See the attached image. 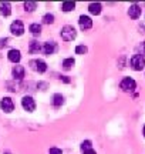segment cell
<instances>
[{
    "label": "cell",
    "mask_w": 145,
    "mask_h": 154,
    "mask_svg": "<svg viewBox=\"0 0 145 154\" xmlns=\"http://www.w3.org/2000/svg\"><path fill=\"white\" fill-rule=\"evenodd\" d=\"M60 36H61V38L64 42H72V40L75 38V36H77V32H75V29L72 27V26L67 24V26H64V27L61 29Z\"/></svg>",
    "instance_id": "1"
},
{
    "label": "cell",
    "mask_w": 145,
    "mask_h": 154,
    "mask_svg": "<svg viewBox=\"0 0 145 154\" xmlns=\"http://www.w3.org/2000/svg\"><path fill=\"white\" fill-rule=\"evenodd\" d=\"M129 64H131V69L135 70V72H141L145 67V59L142 57V54H134L129 60Z\"/></svg>",
    "instance_id": "2"
},
{
    "label": "cell",
    "mask_w": 145,
    "mask_h": 154,
    "mask_svg": "<svg viewBox=\"0 0 145 154\" xmlns=\"http://www.w3.org/2000/svg\"><path fill=\"white\" fill-rule=\"evenodd\" d=\"M120 87L123 88L124 91H134L135 88H137V83L132 77H124L121 84H120Z\"/></svg>",
    "instance_id": "3"
},
{
    "label": "cell",
    "mask_w": 145,
    "mask_h": 154,
    "mask_svg": "<svg viewBox=\"0 0 145 154\" xmlns=\"http://www.w3.org/2000/svg\"><path fill=\"white\" fill-rule=\"evenodd\" d=\"M22 106H23V109L26 111H28V113L36 110V101H34V99L31 96H24L22 99Z\"/></svg>",
    "instance_id": "4"
},
{
    "label": "cell",
    "mask_w": 145,
    "mask_h": 154,
    "mask_svg": "<svg viewBox=\"0 0 145 154\" xmlns=\"http://www.w3.org/2000/svg\"><path fill=\"white\" fill-rule=\"evenodd\" d=\"M10 32L13 36H22L24 33V24H23L22 20H14V22L10 24Z\"/></svg>",
    "instance_id": "5"
},
{
    "label": "cell",
    "mask_w": 145,
    "mask_h": 154,
    "mask_svg": "<svg viewBox=\"0 0 145 154\" xmlns=\"http://www.w3.org/2000/svg\"><path fill=\"white\" fill-rule=\"evenodd\" d=\"M0 109L4 111V113H11L13 109H14V104H13V100L10 97H3L1 101H0Z\"/></svg>",
    "instance_id": "6"
},
{
    "label": "cell",
    "mask_w": 145,
    "mask_h": 154,
    "mask_svg": "<svg viewBox=\"0 0 145 154\" xmlns=\"http://www.w3.org/2000/svg\"><path fill=\"white\" fill-rule=\"evenodd\" d=\"M78 24H80L81 30H90V29L93 27V20H91V17L83 14V16H80V19H78Z\"/></svg>",
    "instance_id": "7"
},
{
    "label": "cell",
    "mask_w": 145,
    "mask_h": 154,
    "mask_svg": "<svg viewBox=\"0 0 145 154\" xmlns=\"http://www.w3.org/2000/svg\"><path fill=\"white\" fill-rule=\"evenodd\" d=\"M7 59H9L11 63H19L20 59H22V53H20V50H16V49L9 50V53H7Z\"/></svg>",
    "instance_id": "8"
},
{
    "label": "cell",
    "mask_w": 145,
    "mask_h": 154,
    "mask_svg": "<svg viewBox=\"0 0 145 154\" xmlns=\"http://www.w3.org/2000/svg\"><path fill=\"white\" fill-rule=\"evenodd\" d=\"M43 51H44L47 56L54 54L57 51V44L54 42H46L44 46H43Z\"/></svg>",
    "instance_id": "9"
},
{
    "label": "cell",
    "mask_w": 145,
    "mask_h": 154,
    "mask_svg": "<svg viewBox=\"0 0 145 154\" xmlns=\"http://www.w3.org/2000/svg\"><path fill=\"white\" fill-rule=\"evenodd\" d=\"M128 14L131 19H134V20H137V19H140L141 16V7L138 5H132V6H129V9H128Z\"/></svg>",
    "instance_id": "10"
},
{
    "label": "cell",
    "mask_w": 145,
    "mask_h": 154,
    "mask_svg": "<svg viewBox=\"0 0 145 154\" xmlns=\"http://www.w3.org/2000/svg\"><path fill=\"white\" fill-rule=\"evenodd\" d=\"M11 76L14 80H22L24 77V67L23 66H16L13 70H11Z\"/></svg>",
    "instance_id": "11"
},
{
    "label": "cell",
    "mask_w": 145,
    "mask_h": 154,
    "mask_svg": "<svg viewBox=\"0 0 145 154\" xmlns=\"http://www.w3.org/2000/svg\"><path fill=\"white\" fill-rule=\"evenodd\" d=\"M101 5L100 3H90L88 5V11L91 13V14H94V16H98L101 13Z\"/></svg>",
    "instance_id": "12"
},
{
    "label": "cell",
    "mask_w": 145,
    "mask_h": 154,
    "mask_svg": "<svg viewBox=\"0 0 145 154\" xmlns=\"http://www.w3.org/2000/svg\"><path fill=\"white\" fill-rule=\"evenodd\" d=\"M10 13H11V9H10V3H1L0 5V14L1 16H10Z\"/></svg>",
    "instance_id": "13"
},
{
    "label": "cell",
    "mask_w": 145,
    "mask_h": 154,
    "mask_svg": "<svg viewBox=\"0 0 145 154\" xmlns=\"http://www.w3.org/2000/svg\"><path fill=\"white\" fill-rule=\"evenodd\" d=\"M33 64H36V70L39 73H44L47 70V64L43 60H36V61H33Z\"/></svg>",
    "instance_id": "14"
},
{
    "label": "cell",
    "mask_w": 145,
    "mask_h": 154,
    "mask_svg": "<svg viewBox=\"0 0 145 154\" xmlns=\"http://www.w3.org/2000/svg\"><path fill=\"white\" fill-rule=\"evenodd\" d=\"M63 103H64V97H63L61 94L57 93L53 96V106H54V107H60Z\"/></svg>",
    "instance_id": "15"
},
{
    "label": "cell",
    "mask_w": 145,
    "mask_h": 154,
    "mask_svg": "<svg viewBox=\"0 0 145 154\" xmlns=\"http://www.w3.org/2000/svg\"><path fill=\"white\" fill-rule=\"evenodd\" d=\"M40 49H41V47H40L39 42H36V40L30 42V47H28V51H30L31 54H34V53H39Z\"/></svg>",
    "instance_id": "16"
},
{
    "label": "cell",
    "mask_w": 145,
    "mask_h": 154,
    "mask_svg": "<svg viewBox=\"0 0 145 154\" xmlns=\"http://www.w3.org/2000/svg\"><path fill=\"white\" fill-rule=\"evenodd\" d=\"M74 9H75V3H74V2H64L61 5L63 11H72Z\"/></svg>",
    "instance_id": "17"
},
{
    "label": "cell",
    "mask_w": 145,
    "mask_h": 154,
    "mask_svg": "<svg viewBox=\"0 0 145 154\" xmlns=\"http://www.w3.org/2000/svg\"><path fill=\"white\" fill-rule=\"evenodd\" d=\"M28 30H30V33L31 34H40L41 33V26H40L39 23H31L30 24V27H28Z\"/></svg>",
    "instance_id": "18"
},
{
    "label": "cell",
    "mask_w": 145,
    "mask_h": 154,
    "mask_svg": "<svg viewBox=\"0 0 145 154\" xmlns=\"http://www.w3.org/2000/svg\"><path fill=\"white\" fill-rule=\"evenodd\" d=\"M75 64V60L72 59V57H68V59H66V60L63 61V67L66 69V70H68V69H71L72 66Z\"/></svg>",
    "instance_id": "19"
},
{
    "label": "cell",
    "mask_w": 145,
    "mask_h": 154,
    "mask_svg": "<svg viewBox=\"0 0 145 154\" xmlns=\"http://www.w3.org/2000/svg\"><path fill=\"white\" fill-rule=\"evenodd\" d=\"M37 9V3H34V2H26L24 3V10L26 11H34Z\"/></svg>",
    "instance_id": "20"
},
{
    "label": "cell",
    "mask_w": 145,
    "mask_h": 154,
    "mask_svg": "<svg viewBox=\"0 0 145 154\" xmlns=\"http://www.w3.org/2000/svg\"><path fill=\"white\" fill-rule=\"evenodd\" d=\"M43 22L46 24H51V23H54V14H51V13H47L43 16Z\"/></svg>",
    "instance_id": "21"
},
{
    "label": "cell",
    "mask_w": 145,
    "mask_h": 154,
    "mask_svg": "<svg viewBox=\"0 0 145 154\" xmlns=\"http://www.w3.org/2000/svg\"><path fill=\"white\" fill-rule=\"evenodd\" d=\"M87 51H88V49H87L84 44H80V46L75 47V54H85Z\"/></svg>",
    "instance_id": "22"
},
{
    "label": "cell",
    "mask_w": 145,
    "mask_h": 154,
    "mask_svg": "<svg viewBox=\"0 0 145 154\" xmlns=\"http://www.w3.org/2000/svg\"><path fill=\"white\" fill-rule=\"evenodd\" d=\"M87 150H91V141L90 140H85V141H83L81 143V151H87Z\"/></svg>",
    "instance_id": "23"
},
{
    "label": "cell",
    "mask_w": 145,
    "mask_h": 154,
    "mask_svg": "<svg viewBox=\"0 0 145 154\" xmlns=\"http://www.w3.org/2000/svg\"><path fill=\"white\" fill-rule=\"evenodd\" d=\"M49 154H63V151L60 149H57V147H51Z\"/></svg>",
    "instance_id": "24"
},
{
    "label": "cell",
    "mask_w": 145,
    "mask_h": 154,
    "mask_svg": "<svg viewBox=\"0 0 145 154\" xmlns=\"http://www.w3.org/2000/svg\"><path fill=\"white\" fill-rule=\"evenodd\" d=\"M61 80H63L64 83H70V79H68L67 76H61Z\"/></svg>",
    "instance_id": "25"
},
{
    "label": "cell",
    "mask_w": 145,
    "mask_h": 154,
    "mask_svg": "<svg viewBox=\"0 0 145 154\" xmlns=\"http://www.w3.org/2000/svg\"><path fill=\"white\" fill-rule=\"evenodd\" d=\"M83 154H95V151H94L93 149H91V150H87V151H84Z\"/></svg>",
    "instance_id": "26"
},
{
    "label": "cell",
    "mask_w": 145,
    "mask_h": 154,
    "mask_svg": "<svg viewBox=\"0 0 145 154\" xmlns=\"http://www.w3.org/2000/svg\"><path fill=\"white\" fill-rule=\"evenodd\" d=\"M142 134H144V137H145V126H144V128H142Z\"/></svg>",
    "instance_id": "27"
}]
</instances>
